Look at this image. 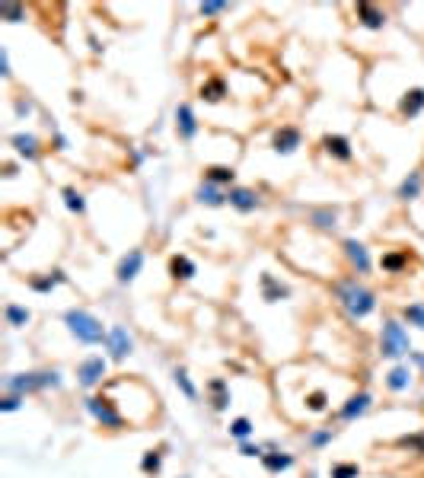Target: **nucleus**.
Segmentation results:
<instances>
[{
	"mask_svg": "<svg viewBox=\"0 0 424 478\" xmlns=\"http://www.w3.org/2000/svg\"><path fill=\"white\" fill-rule=\"evenodd\" d=\"M335 297H338L341 310L348 312L351 319H367L370 312L376 310V293L370 291L367 284H361L357 277L338 281V284H335Z\"/></svg>",
	"mask_w": 424,
	"mask_h": 478,
	"instance_id": "obj_1",
	"label": "nucleus"
},
{
	"mask_svg": "<svg viewBox=\"0 0 424 478\" xmlns=\"http://www.w3.org/2000/svg\"><path fill=\"white\" fill-rule=\"evenodd\" d=\"M64 326L80 345H105V335H109V328L86 310H67L64 312Z\"/></svg>",
	"mask_w": 424,
	"mask_h": 478,
	"instance_id": "obj_2",
	"label": "nucleus"
},
{
	"mask_svg": "<svg viewBox=\"0 0 424 478\" xmlns=\"http://www.w3.org/2000/svg\"><path fill=\"white\" fill-rule=\"evenodd\" d=\"M61 373L58 370H29V373H10L4 380V389L16 395L42 392V389H61Z\"/></svg>",
	"mask_w": 424,
	"mask_h": 478,
	"instance_id": "obj_3",
	"label": "nucleus"
},
{
	"mask_svg": "<svg viewBox=\"0 0 424 478\" xmlns=\"http://www.w3.org/2000/svg\"><path fill=\"white\" fill-rule=\"evenodd\" d=\"M380 354L390 357V361H399L405 354H411V338H409V328L399 322V319H386L383 322V332H380Z\"/></svg>",
	"mask_w": 424,
	"mask_h": 478,
	"instance_id": "obj_4",
	"label": "nucleus"
},
{
	"mask_svg": "<svg viewBox=\"0 0 424 478\" xmlns=\"http://www.w3.org/2000/svg\"><path fill=\"white\" fill-rule=\"evenodd\" d=\"M84 405H86V411H90V415L102 424V427H109V430L125 427V415L115 409V402H112L109 395H86Z\"/></svg>",
	"mask_w": 424,
	"mask_h": 478,
	"instance_id": "obj_5",
	"label": "nucleus"
},
{
	"mask_svg": "<svg viewBox=\"0 0 424 478\" xmlns=\"http://www.w3.org/2000/svg\"><path fill=\"white\" fill-rule=\"evenodd\" d=\"M105 370H109V364H105V357H99V354H93V357H86V361H80V367H77V383L84 389H96L99 383H102Z\"/></svg>",
	"mask_w": 424,
	"mask_h": 478,
	"instance_id": "obj_6",
	"label": "nucleus"
},
{
	"mask_svg": "<svg viewBox=\"0 0 424 478\" xmlns=\"http://www.w3.org/2000/svg\"><path fill=\"white\" fill-rule=\"evenodd\" d=\"M105 351H109L112 361H125L128 354L134 351V338L125 326H112L109 335H105Z\"/></svg>",
	"mask_w": 424,
	"mask_h": 478,
	"instance_id": "obj_7",
	"label": "nucleus"
},
{
	"mask_svg": "<svg viewBox=\"0 0 424 478\" xmlns=\"http://www.w3.org/2000/svg\"><path fill=\"white\" fill-rule=\"evenodd\" d=\"M175 134H179L185 144L198 138V115H195V109H192L188 102L175 105Z\"/></svg>",
	"mask_w": 424,
	"mask_h": 478,
	"instance_id": "obj_8",
	"label": "nucleus"
},
{
	"mask_svg": "<svg viewBox=\"0 0 424 478\" xmlns=\"http://www.w3.org/2000/svg\"><path fill=\"white\" fill-rule=\"evenodd\" d=\"M227 204L230 208H237L239 214H252V211L262 204V198H258L256 188H243V185H233L227 192Z\"/></svg>",
	"mask_w": 424,
	"mask_h": 478,
	"instance_id": "obj_9",
	"label": "nucleus"
},
{
	"mask_svg": "<svg viewBox=\"0 0 424 478\" xmlns=\"http://www.w3.org/2000/svg\"><path fill=\"white\" fill-rule=\"evenodd\" d=\"M144 268V249H128V255H121L119 268H115V281L119 284H131L134 277Z\"/></svg>",
	"mask_w": 424,
	"mask_h": 478,
	"instance_id": "obj_10",
	"label": "nucleus"
},
{
	"mask_svg": "<svg viewBox=\"0 0 424 478\" xmlns=\"http://www.w3.org/2000/svg\"><path fill=\"white\" fill-rule=\"evenodd\" d=\"M370 402H373V395L370 392H357V395H351L348 402L341 405V411H338V418L345 424H351V421H357L361 415H367V409H370Z\"/></svg>",
	"mask_w": 424,
	"mask_h": 478,
	"instance_id": "obj_11",
	"label": "nucleus"
},
{
	"mask_svg": "<svg viewBox=\"0 0 424 478\" xmlns=\"http://www.w3.org/2000/svg\"><path fill=\"white\" fill-rule=\"evenodd\" d=\"M300 140H303V134H300L297 128L284 125V128H278V131H274V138H272V150H274V153H281V157H287V153H293V150L300 147Z\"/></svg>",
	"mask_w": 424,
	"mask_h": 478,
	"instance_id": "obj_12",
	"label": "nucleus"
},
{
	"mask_svg": "<svg viewBox=\"0 0 424 478\" xmlns=\"http://www.w3.org/2000/svg\"><path fill=\"white\" fill-rule=\"evenodd\" d=\"M341 249H345V255H348V262H351V268L357 271V274H367L370 271V252H367V246L364 243H357V239H345V246H341Z\"/></svg>",
	"mask_w": 424,
	"mask_h": 478,
	"instance_id": "obj_13",
	"label": "nucleus"
},
{
	"mask_svg": "<svg viewBox=\"0 0 424 478\" xmlns=\"http://www.w3.org/2000/svg\"><path fill=\"white\" fill-rule=\"evenodd\" d=\"M322 150H326L329 157L341 159V163H348V159L355 157V150H351V140L345 138V134H326V138H322Z\"/></svg>",
	"mask_w": 424,
	"mask_h": 478,
	"instance_id": "obj_14",
	"label": "nucleus"
},
{
	"mask_svg": "<svg viewBox=\"0 0 424 478\" xmlns=\"http://www.w3.org/2000/svg\"><path fill=\"white\" fill-rule=\"evenodd\" d=\"M64 281H67V274H64L61 268H55V271H45V274H32L29 277V287H32L35 293H51L55 287H61Z\"/></svg>",
	"mask_w": 424,
	"mask_h": 478,
	"instance_id": "obj_15",
	"label": "nucleus"
},
{
	"mask_svg": "<svg viewBox=\"0 0 424 478\" xmlns=\"http://www.w3.org/2000/svg\"><path fill=\"white\" fill-rule=\"evenodd\" d=\"M208 392H211V409L214 411H227L230 402H233V395H230V383L220 380V376H214V380L208 383Z\"/></svg>",
	"mask_w": 424,
	"mask_h": 478,
	"instance_id": "obj_16",
	"label": "nucleus"
},
{
	"mask_svg": "<svg viewBox=\"0 0 424 478\" xmlns=\"http://www.w3.org/2000/svg\"><path fill=\"white\" fill-rule=\"evenodd\" d=\"M10 147H13L22 159H29V163L39 159V153H42V144H39L35 134H13V138H10Z\"/></svg>",
	"mask_w": 424,
	"mask_h": 478,
	"instance_id": "obj_17",
	"label": "nucleus"
},
{
	"mask_svg": "<svg viewBox=\"0 0 424 478\" xmlns=\"http://www.w3.org/2000/svg\"><path fill=\"white\" fill-rule=\"evenodd\" d=\"M195 198H198V204H208V208H223V204H227V192H223L220 185H214V182H201Z\"/></svg>",
	"mask_w": 424,
	"mask_h": 478,
	"instance_id": "obj_18",
	"label": "nucleus"
},
{
	"mask_svg": "<svg viewBox=\"0 0 424 478\" xmlns=\"http://www.w3.org/2000/svg\"><path fill=\"white\" fill-rule=\"evenodd\" d=\"M421 192H424V173L421 169H411L402 179V185H399V198L402 201H415V198H421Z\"/></svg>",
	"mask_w": 424,
	"mask_h": 478,
	"instance_id": "obj_19",
	"label": "nucleus"
},
{
	"mask_svg": "<svg viewBox=\"0 0 424 478\" xmlns=\"http://www.w3.org/2000/svg\"><path fill=\"white\" fill-rule=\"evenodd\" d=\"M424 112V90L421 86H415V90H409L402 99H399V115L402 118H415Z\"/></svg>",
	"mask_w": 424,
	"mask_h": 478,
	"instance_id": "obj_20",
	"label": "nucleus"
},
{
	"mask_svg": "<svg viewBox=\"0 0 424 478\" xmlns=\"http://www.w3.org/2000/svg\"><path fill=\"white\" fill-rule=\"evenodd\" d=\"M169 274H173V281H192L198 274V265L188 255H173L169 258Z\"/></svg>",
	"mask_w": 424,
	"mask_h": 478,
	"instance_id": "obj_21",
	"label": "nucleus"
},
{
	"mask_svg": "<svg viewBox=\"0 0 424 478\" xmlns=\"http://www.w3.org/2000/svg\"><path fill=\"white\" fill-rule=\"evenodd\" d=\"M262 465H265V472H272V475H281V472L293 469V456H291V453L272 450V453H265V456H262Z\"/></svg>",
	"mask_w": 424,
	"mask_h": 478,
	"instance_id": "obj_22",
	"label": "nucleus"
},
{
	"mask_svg": "<svg viewBox=\"0 0 424 478\" xmlns=\"http://www.w3.org/2000/svg\"><path fill=\"white\" fill-rule=\"evenodd\" d=\"M357 20H361V26H367V29L386 26V13H383L380 7H373V4H357Z\"/></svg>",
	"mask_w": 424,
	"mask_h": 478,
	"instance_id": "obj_23",
	"label": "nucleus"
},
{
	"mask_svg": "<svg viewBox=\"0 0 424 478\" xmlns=\"http://www.w3.org/2000/svg\"><path fill=\"white\" fill-rule=\"evenodd\" d=\"M386 386H390V392H405V389L411 386V370L405 367V364H396V367L386 373Z\"/></svg>",
	"mask_w": 424,
	"mask_h": 478,
	"instance_id": "obj_24",
	"label": "nucleus"
},
{
	"mask_svg": "<svg viewBox=\"0 0 424 478\" xmlns=\"http://www.w3.org/2000/svg\"><path fill=\"white\" fill-rule=\"evenodd\" d=\"M4 316H7V326H10V328H26L29 322H32V312H29V306H20V303H7Z\"/></svg>",
	"mask_w": 424,
	"mask_h": 478,
	"instance_id": "obj_25",
	"label": "nucleus"
},
{
	"mask_svg": "<svg viewBox=\"0 0 424 478\" xmlns=\"http://www.w3.org/2000/svg\"><path fill=\"white\" fill-rule=\"evenodd\" d=\"M262 297L268 300V303H278V300H287L291 297V291H287L284 284H278L272 274H262Z\"/></svg>",
	"mask_w": 424,
	"mask_h": 478,
	"instance_id": "obj_26",
	"label": "nucleus"
},
{
	"mask_svg": "<svg viewBox=\"0 0 424 478\" xmlns=\"http://www.w3.org/2000/svg\"><path fill=\"white\" fill-rule=\"evenodd\" d=\"M233 179H237V169L233 166H208L204 169V182H214V185L233 188Z\"/></svg>",
	"mask_w": 424,
	"mask_h": 478,
	"instance_id": "obj_27",
	"label": "nucleus"
},
{
	"mask_svg": "<svg viewBox=\"0 0 424 478\" xmlns=\"http://www.w3.org/2000/svg\"><path fill=\"white\" fill-rule=\"evenodd\" d=\"M223 96H227V84H223L220 77H211V80H204L201 84V99H208V102H220Z\"/></svg>",
	"mask_w": 424,
	"mask_h": 478,
	"instance_id": "obj_28",
	"label": "nucleus"
},
{
	"mask_svg": "<svg viewBox=\"0 0 424 478\" xmlns=\"http://www.w3.org/2000/svg\"><path fill=\"white\" fill-rule=\"evenodd\" d=\"M61 198H64V208H67L70 214H84V211H86V198H84L80 192H77L74 185L61 188Z\"/></svg>",
	"mask_w": 424,
	"mask_h": 478,
	"instance_id": "obj_29",
	"label": "nucleus"
},
{
	"mask_svg": "<svg viewBox=\"0 0 424 478\" xmlns=\"http://www.w3.org/2000/svg\"><path fill=\"white\" fill-rule=\"evenodd\" d=\"M173 380H175V386L185 392V399H192V402H195V399H198V389H195V383H192V376H188V370H185V367H175V370H173Z\"/></svg>",
	"mask_w": 424,
	"mask_h": 478,
	"instance_id": "obj_30",
	"label": "nucleus"
},
{
	"mask_svg": "<svg viewBox=\"0 0 424 478\" xmlns=\"http://www.w3.org/2000/svg\"><path fill=\"white\" fill-rule=\"evenodd\" d=\"M160 469H163L160 450H147L144 456H140V472H144V475H160Z\"/></svg>",
	"mask_w": 424,
	"mask_h": 478,
	"instance_id": "obj_31",
	"label": "nucleus"
},
{
	"mask_svg": "<svg viewBox=\"0 0 424 478\" xmlns=\"http://www.w3.org/2000/svg\"><path fill=\"white\" fill-rule=\"evenodd\" d=\"M252 430H256V427H252L249 418H233V421H230V437H237L239 444H246V440H249Z\"/></svg>",
	"mask_w": 424,
	"mask_h": 478,
	"instance_id": "obj_32",
	"label": "nucleus"
},
{
	"mask_svg": "<svg viewBox=\"0 0 424 478\" xmlns=\"http://www.w3.org/2000/svg\"><path fill=\"white\" fill-rule=\"evenodd\" d=\"M335 440V430L332 427H319L313 430V434L306 437V446H313V450H322V446H329Z\"/></svg>",
	"mask_w": 424,
	"mask_h": 478,
	"instance_id": "obj_33",
	"label": "nucleus"
},
{
	"mask_svg": "<svg viewBox=\"0 0 424 478\" xmlns=\"http://www.w3.org/2000/svg\"><path fill=\"white\" fill-rule=\"evenodd\" d=\"M405 265H409V252H386L383 255V268L392 271V274H399Z\"/></svg>",
	"mask_w": 424,
	"mask_h": 478,
	"instance_id": "obj_34",
	"label": "nucleus"
},
{
	"mask_svg": "<svg viewBox=\"0 0 424 478\" xmlns=\"http://www.w3.org/2000/svg\"><path fill=\"white\" fill-rule=\"evenodd\" d=\"M306 409L310 411H326L329 409V392L326 389H313V392H306Z\"/></svg>",
	"mask_w": 424,
	"mask_h": 478,
	"instance_id": "obj_35",
	"label": "nucleus"
},
{
	"mask_svg": "<svg viewBox=\"0 0 424 478\" xmlns=\"http://www.w3.org/2000/svg\"><path fill=\"white\" fill-rule=\"evenodd\" d=\"M402 319L409 322V326L424 328V303H411V306H405V310H402Z\"/></svg>",
	"mask_w": 424,
	"mask_h": 478,
	"instance_id": "obj_36",
	"label": "nucleus"
},
{
	"mask_svg": "<svg viewBox=\"0 0 424 478\" xmlns=\"http://www.w3.org/2000/svg\"><path fill=\"white\" fill-rule=\"evenodd\" d=\"M0 16L7 22H22L26 20V10H22L20 4H0Z\"/></svg>",
	"mask_w": 424,
	"mask_h": 478,
	"instance_id": "obj_37",
	"label": "nucleus"
},
{
	"mask_svg": "<svg viewBox=\"0 0 424 478\" xmlns=\"http://www.w3.org/2000/svg\"><path fill=\"white\" fill-rule=\"evenodd\" d=\"M332 478H361V469H357V463H335Z\"/></svg>",
	"mask_w": 424,
	"mask_h": 478,
	"instance_id": "obj_38",
	"label": "nucleus"
},
{
	"mask_svg": "<svg viewBox=\"0 0 424 478\" xmlns=\"http://www.w3.org/2000/svg\"><path fill=\"white\" fill-rule=\"evenodd\" d=\"M335 220H338L335 211H313V223L319 230H335Z\"/></svg>",
	"mask_w": 424,
	"mask_h": 478,
	"instance_id": "obj_39",
	"label": "nucleus"
},
{
	"mask_svg": "<svg viewBox=\"0 0 424 478\" xmlns=\"http://www.w3.org/2000/svg\"><path fill=\"white\" fill-rule=\"evenodd\" d=\"M22 402H26V395H16V392H7L4 395V402H0V411L4 415H10V411H20Z\"/></svg>",
	"mask_w": 424,
	"mask_h": 478,
	"instance_id": "obj_40",
	"label": "nucleus"
},
{
	"mask_svg": "<svg viewBox=\"0 0 424 478\" xmlns=\"http://www.w3.org/2000/svg\"><path fill=\"white\" fill-rule=\"evenodd\" d=\"M223 10H230V4H223V0H211V4H201V7H198V13L201 16H217V13H223Z\"/></svg>",
	"mask_w": 424,
	"mask_h": 478,
	"instance_id": "obj_41",
	"label": "nucleus"
},
{
	"mask_svg": "<svg viewBox=\"0 0 424 478\" xmlns=\"http://www.w3.org/2000/svg\"><path fill=\"white\" fill-rule=\"evenodd\" d=\"M239 456H258L262 459L265 456V446H258V444H249V440H246V444H239Z\"/></svg>",
	"mask_w": 424,
	"mask_h": 478,
	"instance_id": "obj_42",
	"label": "nucleus"
},
{
	"mask_svg": "<svg viewBox=\"0 0 424 478\" xmlns=\"http://www.w3.org/2000/svg\"><path fill=\"white\" fill-rule=\"evenodd\" d=\"M35 105H32V99H16V115H29V112H32Z\"/></svg>",
	"mask_w": 424,
	"mask_h": 478,
	"instance_id": "obj_43",
	"label": "nucleus"
},
{
	"mask_svg": "<svg viewBox=\"0 0 424 478\" xmlns=\"http://www.w3.org/2000/svg\"><path fill=\"white\" fill-rule=\"evenodd\" d=\"M0 70H4V77H10V55L7 51H0Z\"/></svg>",
	"mask_w": 424,
	"mask_h": 478,
	"instance_id": "obj_44",
	"label": "nucleus"
},
{
	"mask_svg": "<svg viewBox=\"0 0 424 478\" xmlns=\"http://www.w3.org/2000/svg\"><path fill=\"white\" fill-rule=\"evenodd\" d=\"M411 361H415L418 367H421V373H424V351H415V354H411Z\"/></svg>",
	"mask_w": 424,
	"mask_h": 478,
	"instance_id": "obj_45",
	"label": "nucleus"
},
{
	"mask_svg": "<svg viewBox=\"0 0 424 478\" xmlns=\"http://www.w3.org/2000/svg\"><path fill=\"white\" fill-rule=\"evenodd\" d=\"M90 48H93V51H102V45H99L96 35H90Z\"/></svg>",
	"mask_w": 424,
	"mask_h": 478,
	"instance_id": "obj_46",
	"label": "nucleus"
}]
</instances>
